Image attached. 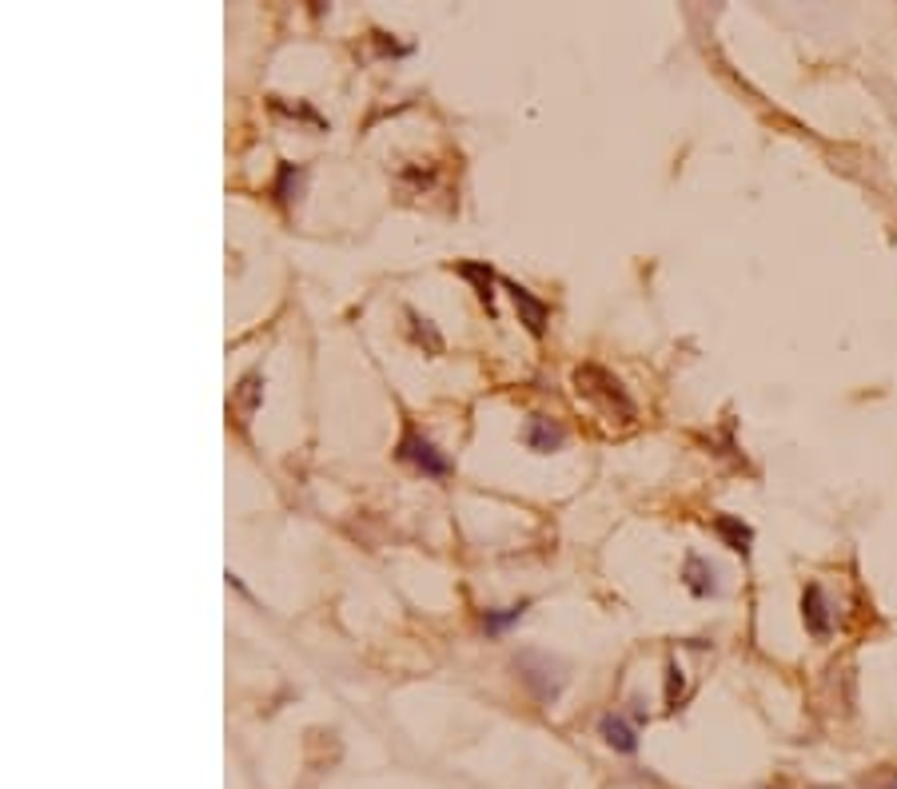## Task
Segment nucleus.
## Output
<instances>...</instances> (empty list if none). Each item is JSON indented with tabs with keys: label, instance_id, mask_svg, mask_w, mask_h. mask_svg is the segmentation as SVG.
<instances>
[{
	"label": "nucleus",
	"instance_id": "obj_16",
	"mask_svg": "<svg viewBox=\"0 0 897 789\" xmlns=\"http://www.w3.org/2000/svg\"><path fill=\"white\" fill-rule=\"evenodd\" d=\"M826 789H834V785H826Z\"/></svg>",
	"mask_w": 897,
	"mask_h": 789
},
{
	"label": "nucleus",
	"instance_id": "obj_11",
	"mask_svg": "<svg viewBox=\"0 0 897 789\" xmlns=\"http://www.w3.org/2000/svg\"><path fill=\"white\" fill-rule=\"evenodd\" d=\"M527 606H531V598H523V602H515V606H499V610H483L478 626H483L486 638H502V634H507L515 622H523Z\"/></svg>",
	"mask_w": 897,
	"mask_h": 789
},
{
	"label": "nucleus",
	"instance_id": "obj_1",
	"mask_svg": "<svg viewBox=\"0 0 897 789\" xmlns=\"http://www.w3.org/2000/svg\"><path fill=\"white\" fill-rule=\"evenodd\" d=\"M519 677H523V685L531 690V698L538 702V706H554L562 693V666L554 662L551 654H543V650H523L515 662Z\"/></svg>",
	"mask_w": 897,
	"mask_h": 789
},
{
	"label": "nucleus",
	"instance_id": "obj_10",
	"mask_svg": "<svg viewBox=\"0 0 897 789\" xmlns=\"http://www.w3.org/2000/svg\"><path fill=\"white\" fill-rule=\"evenodd\" d=\"M714 535L722 538V546H730L734 554H750V546H754V527H746V522L734 519V514H718Z\"/></svg>",
	"mask_w": 897,
	"mask_h": 789
},
{
	"label": "nucleus",
	"instance_id": "obj_5",
	"mask_svg": "<svg viewBox=\"0 0 897 789\" xmlns=\"http://www.w3.org/2000/svg\"><path fill=\"white\" fill-rule=\"evenodd\" d=\"M502 287H507L511 299H515L519 323H523V328L531 331L535 339H543V336H546V323H551V307H546L531 287H523V283H515V279H502Z\"/></svg>",
	"mask_w": 897,
	"mask_h": 789
},
{
	"label": "nucleus",
	"instance_id": "obj_15",
	"mask_svg": "<svg viewBox=\"0 0 897 789\" xmlns=\"http://www.w3.org/2000/svg\"><path fill=\"white\" fill-rule=\"evenodd\" d=\"M885 789H897V777H893V782H890V785H885Z\"/></svg>",
	"mask_w": 897,
	"mask_h": 789
},
{
	"label": "nucleus",
	"instance_id": "obj_7",
	"mask_svg": "<svg viewBox=\"0 0 897 789\" xmlns=\"http://www.w3.org/2000/svg\"><path fill=\"white\" fill-rule=\"evenodd\" d=\"M598 734H602V742L619 753L638 750V722L630 714H602L598 718Z\"/></svg>",
	"mask_w": 897,
	"mask_h": 789
},
{
	"label": "nucleus",
	"instance_id": "obj_8",
	"mask_svg": "<svg viewBox=\"0 0 897 789\" xmlns=\"http://www.w3.org/2000/svg\"><path fill=\"white\" fill-rule=\"evenodd\" d=\"M682 586H686L694 598H714L718 594L714 562L702 559V554H686V562H682Z\"/></svg>",
	"mask_w": 897,
	"mask_h": 789
},
{
	"label": "nucleus",
	"instance_id": "obj_14",
	"mask_svg": "<svg viewBox=\"0 0 897 789\" xmlns=\"http://www.w3.org/2000/svg\"><path fill=\"white\" fill-rule=\"evenodd\" d=\"M375 45H379L387 56H407L411 53V45H395V40H387V32H375Z\"/></svg>",
	"mask_w": 897,
	"mask_h": 789
},
{
	"label": "nucleus",
	"instance_id": "obj_6",
	"mask_svg": "<svg viewBox=\"0 0 897 789\" xmlns=\"http://www.w3.org/2000/svg\"><path fill=\"white\" fill-rule=\"evenodd\" d=\"M523 443H527V451H535V454H554L567 443V427L551 415H531L523 423Z\"/></svg>",
	"mask_w": 897,
	"mask_h": 789
},
{
	"label": "nucleus",
	"instance_id": "obj_4",
	"mask_svg": "<svg viewBox=\"0 0 897 789\" xmlns=\"http://www.w3.org/2000/svg\"><path fill=\"white\" fill-rule=\"evenodd\" d=\"M801 622H806V634L818 642H826L834 634V610H830V598H826L822 582H806L801 590Z\"/></svg>",
	"mask_w": 897,
	"mask_h": 789
},
{
	"label": "nucleus",
	"instance_id": "obj_2",
	"mask_svg": "<svg viewBox=\"0 0 897 789\" xmlns=\"http://www.w3.org/2000/svg\"><path fill=\"white\" fill-rule=\"evenodd\" d=\"M395 459H399V462H411V467H415L423 478H447L451 470H455V462H451L447 454L435 447V443L427 439L423 431H415L411 423L403 427V439L395 443Z\"/></svg>",
	"mask_w": 897,
	"mask_h": 789
},
{
	"label": "nucleus",
	"instance_id": "obj_12",
	"mask_svg": "<svg viewBox=\"0 0 897 789\" xmlns=\"http://www.w3.org/2000/svg\"><path fill=\"white\" fill-rule=\"evenodd\" d=\"M407 320H411V331H415V343H419V347L427 343V355H439V351H443V336L431 328V320H423L419 311H407Z\"/></svg>",
	"mask_w": 897,
	"mask_h": 789
},
{
	"label": "nucleus",
	"instance_id": "obj_3",
	"mask_svg": "<svg viewBox=\"0 0 897 789\" xmlns=\"http://www.w3.org/2000/svg\"><path fill=\"white\" fill-rule=\"evenodd\" d=\"M575 383H578V394H586V399H602L606 411L619 407L622 419L635 415V403H630V394L622 391V383L614 379V375H606L602 367H578V371H575Z\"/></svg>",
	"mask_w": 897,
	"mask_h": 789
},
{
	"label": "nucleus",
	"instance_id": "obj_13",
	"mask_svg": "<svg viewBox=\"0 0 897 789\" xmlns=\"http://www.w3.org/2000/svg\"><path fill=\"white\" fill-rule=\"evenodd\" d=\"M299 176H303V168H295V164H279V176H276V184H271V192H276V200H292V195L299 192Z\"/></svg>",
	"mask_w": 897,
	"mask_h": 789
},
{
	"label": "nucleus",
	"instance_id": "obj_9",
	"mask_svg": "<svg viewBox=\"0 0 897 789\" xmlns=\"http://www.w3.org/2000/svg\"><path fill=\"white\" fill-rule=\"evenodd\" d=\"M455 276L471 283V287H475V295L483 299V307L494 315V283H499V276H494V268H491V263H483V260L455 263Z\"/></svg>",
	"mask_w": 897,
	"mask_h": 789
}]
</instances>
